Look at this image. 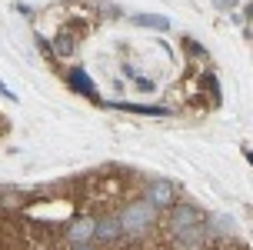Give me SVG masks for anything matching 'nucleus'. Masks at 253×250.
Masks as SVG:
<instances>
[{"instance_id":"7","label":"nucleus","mask_w":253,"mask_h":250,"mask_svg":"<svg viewBox=\"0 0 253 250\" xmlns=\"http://www.w3.org/2000/svg\"><path fill=\"white\" fill-rule=\"evenodd\" d=\"M67 84H70V90L84 94V97H90V100H100V94H97V87H93V80H90V74L84 70V67H74V70L67 74Z\"/></svg>"},{"instance_id":"2","label":"nucleus","mask_w":253,"mask_h":250,"mask_svg":"<svg viewBox=\"0 0 253 250\" xmlns=\"http://www.w3.org/2000/svg\"><path fill=\"white\" fill-rule=\"evenodd\" d=\"M197 224H207V210L190 203V200H180V203H170L167 207V227L170 234L177 230H187V227H197Z\"/></svg>"},{"instance_id":"10","label":"nucleus","mask_w":253,"mask_h":250,"mask_svg":"<svg viewBox=\"0 0 253 250\" xmlns=\"http://www.w3.org/2000/svg\"><path fill=\"white\" fill-rule=\"evenodd\" d=\"M50 50H53L57 60H60V57H74V53H77V37H70V30H60L57 40L50 44Z\"/></svg>"},{"instance_id":"3","label":"nucleus","mask_w":253,"mask_h":250,"mask_svg":"<svg viewBox=\"0 0 253 250\" xmlns=\"http://www.w3.org/2000/svg\"><path fill=\"white\" fill-rule=\"evenodd\" d=\"M143 200L157 207V210H164L170 203H177V184L173 180H167V177H153L150 184L143 187Z\"/></svg>"},{"instance_id":"16","label":"nucleus","mask_w":253,"mask_h":250,"mask_svg":"<svg viewBox=\"0 0 253 250\" xmlns=\"http://www.w3.org/2000/svg\"><path fill=\"white\" fill-rule=\"evenodd\" d=\"M70 250H97L93 244H84V247H70Z\"/></svg>"},{"instance_id":"14","label":"nucleus","mask_w":253,"mask_h":250,"mask_svg":"<svg viewBox=\"0 0 253 250\" xmlns=\"http://www.w3.org/2000/svg\"><path fill=\"white\" fill-rule=\"evenodd\" d=\"M237 3H240V0H213L216 10H237Z\"/></svg>"},{"instance_id":"8","label":"nucleus","mask_w":253,"mask_h":250,"mask_svg":"<svg viewBox=\"0 0 253 250\" xmlns=\"http://www.w3.org/2000/svg\"><path fill=\"white\" fill-rule=\"evenodd\" d=\"M107 107H117V110H126V113H140V117H173L170 107H147V103H107Z\"/></svg>"},{"instance_id":"9","label":"nucleus","mask_w":253,"mask_h":250,"mask_svg":"<svg viewBox=\"0 0 253 250\" xmlns=\"http://www.w3.org/2000/svg\"><path fill=\"white\" fill-rule=\"evenodd\" d=\"M130 24L133 27H153V30H170V17H164V13H133L130 17Z\"/></svg>"},{"instance_id":"1","label":"nucleus","mask_w":253,"mask_h":250,"mask_svg":"<svg viewBox=\"0 0 253 250\" xmlns=\"http://www.w3.org/2000/svg\"><path fill=\"white\" fill-rule=\"evenodd\" d=\"M157 220H160V210L150 207L143 197L124 203V210L117 213V224H120V230H124V237H143L147 230H153Z\"/></svg>"},{"instance_id":"11","label":"nucleus","mask_w":253,"mask_h":250,"mask_svg":"<svg viewBox=\"0 0 253 250\" xmlns=\"http://www.w3.org/2000/svg\"><path fill=\"white\" fill-rule=\"evenodd\" d=\"M133 87H137L140 94H157V87H160V84H157V80H150V77H137V80H133Z\"/></svg>"},{"instance_id":"12","label":"nucleus","mask_w":253,"mask_h":250,"mask_svg":"<svg viewBox=\"0 0 253 250\" xmlns=\"http://www.w3.org/2000/svg\"><path fill=\"white\" fill-rule=\"evenodd\" d=\"M203 84L210 87V94H213V103H220V87H216V77H213V74H207V77H203Z\"/></svg>"},{"instance_id":"5","label":"nucleus","mask_w":253,"mask_h":250,"mask_svg":"<svg viewBox=\"0 0 253 250\" xmlns=\"http://www.w3.org/2000/svg\"><path fill=\"white\" fill-rule=\"evenodd\" d=\"M207 240H210V227L197 224V227H187V230H177L173 234V247L177 250H200Z\"/></svg>"},{"instance_id":"13","label":"nucleus","mask_w":253,"mask_h":250,"mask_svg":"<svg viewBox=\"0 0 253 250\" xmlns=\"http://www.w3.org/2000/svg\"><path fill=\"white\" fill-rule=\"evenodd\" d=\"M183 47H187L190 53H193V57H207V50H203L200 44H193V40H183Z\"/></svg>"},{"instance_id":"15","label":"nucleus","mask_w":253,"mask_h":250,"mask_svg":"<svg viewBox=\"0 0 253 250\" xmlns=\"http://www.w3.org/2000/svg\"><path fill=\"white\" fill-rule=\"evenodd\" d=\"M0 97H3V100H10V103H13V100H17V94H10V90H7V84L0 80Z\"/></svg>"},{"instance_id":"6","label":"nucleus","mask_w":253,"mask_h":250,"mask_svg":"<svg viewBox=\"0 0 253 250\" xmlns=\"http://www.w3.org/2000/svg\"><path fill=\"white\" fill-rule=\"evenodd\" d=\"M120 237H124V230L117 224V213H103L93 220V240L97 244H117Z\"/></svg>"},{"instance_id":"4","label":"nucleus","mask_w":253,"mask_h":250,"mask_svg":"<svg viewBox=\"0 0 253 250\" xmlns=\"http://www.w3.org/2000/svg\"><path fill=\"white\" fill-rule=\"evenodd\" d=\"M93 220L97 217H87V213H80V217H70L67 227H63V237L70 247H84V244H93Z\"/></svg>"}]
</instances>
